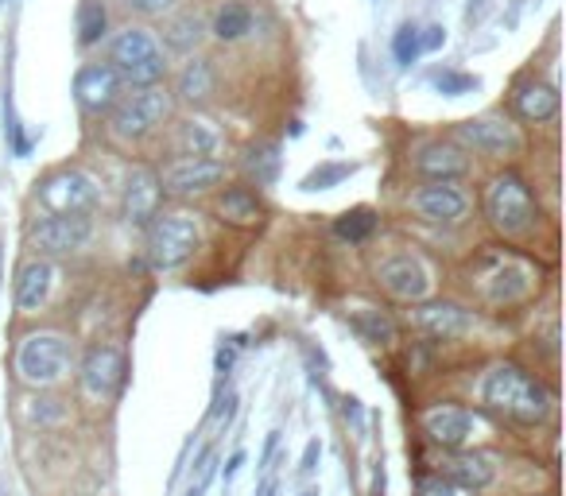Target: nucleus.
<instances>
[{"label":"nucleus","instance_id":"nucleus-1","mask_svg":"<svg viewBox=\"0 0 566 496\" xmlns=\"http://www.w3.org/2000/svg\"><path fill=\"white\" fill-rule=\"evenodd\" d=\"M485 403H488V408H497L500 415H508V419L527 423V427L543 423L547 411H551L547 388L539 384L532 372H524L520 364H497V369L488 372Z\"/></svg>","mask_w":566,"mask_h":496},{"label":"nucleus","instance_id":"nucleus-2","mask_svg":"<svg viewBox=\"0 0 566 496\" xmlns=\"http://www.w3.org/2000/svg\"><path fill=\"white\" fill-rule=\"evenodd\" d=\"M109 67L121 74V82L128 86H160L167 74L163 47L156 43V35L144 28H124L109 47Z\"/></svg>","mask_w":566,"mask_h":496},{"label":"nucleus","instance_id":"nucleus-3","mask_svg":"<svg viewBox=\"0 0 566 496\" xmlns=\"http://www.w3.org/2000/svg\"><path fill=\"white\" fill-rule=\"evenodd\" d=\"M485 214L488 221L505 233V237H520V233H527L535 225V198H532V187L520 179V175H512L505 171L500 179L488 182V190H485Z\"/></svg>","mask_w":566,"mask_h":496},{"label":"nucleus","instance_id":"nucleus-4","mask_svg":"<svg viewBox=\"0 0 566 496\" xmlns=\"http://www.w3.org/2000/svg\"><path fill=\"white\" fill-rule=\"evenodd\" d=\"M198 248V221L190 214H163L151 217L148 229V260L151 268L171 271L178 264H187Z\"/></svg>","mask_w":566,"mask_h":496},{"label":"nucleus","instance_id":"nucleus-5","mask_svg":"<svg viewBox=\"0 0 566 496\" xmlns=\"http://www.w3.org/2000/svg\"><path fill=\"white\" fill-rule=\"evenodd\" d=\"M171 116V97L160 86H136V94L113 106V133L121 140H144Z\"/></svg>","mask_w":566,"mask_h":496},{"label":"nucleus","instance_id":"nucleus-6","mask_svg":"<svg viewBox=\"0 0 566 496\" xmlns=\"http://www.w3.org/2000/svg\"><path fill=\"white\" fill-rule=\"evenodd\" d=\"M67 364H70V342L62 334H32V337H23V345L16 354L20 381L35 384V388L62 381Z\"/></svg>","mask_w":566,"mask_h":496},{"label":"nucleus","instance_id":"nucleus-7","mask_svg":"<svg viewBox=\"0 0 566 496\" xmlns=\"http://www.w3.org/2000/svg\"><path fill=\"white\" fill-rule=\"evenodd\" d=\"M35 194H40V202L50 214H86L97 198V187H94V179L82 171H55L50 179L40 182Z\"/></svg>","mask_w":566,"mask_h":496},{"label":"nucleus","instance_id":"nucleus-8","mask_svg":"<svg viewBox=\"0 0 566 496\" xmlns=\"http://www.w3.org/2000/svg\"><path fill=\"white\" fill-rule=\"evenodd\" d=\"M121 74L109 67V62H86V67L74 74V97L86 113H109L121 101Z\"/></svg>","mask_w":566,"mask_h":496},{"label":"nucleus","instance_id":"nucleus-9","mask_svg":"<svg viewBox=\"0 0 566 496\" xmlns=\"http://www.w3.org/2000/svg\"><path fill=\"white\" fill-rule=\"evenodd\" d=\"M160 202H163V182L151 167H132L124 179V194H121V206H124V221L128 225H151V217L160 214Z\"/></svg>","mask_w":566,"mask_h":496},{"label":"nucleus","instance_id":"nucleus-10","mask_svg":"<svg viewBox=\"0 0 566 496\" xmlns=\"http://www.w3.org/2000/svg\"><path fill=\"white\" fill-rule=\"evenodd\" d=\"M35 244L43 248V253H78V248L89 244V237H94V221H89L86 214H50L47 221H40L35 225Z\"/></svg>","mask_w":566,"mask_h":496},{"label":"nucleus","instance_id":"nucleus-11","mask_svg":"<svg viewBox=\"0 0 566 496\" xmlns=\"http://www.w3.org/2000/svg\"><path fill=\"white\" fill-rule=\"evenodd\" d=\"M411 206H415L419 217L434 221V225H454V221L466 217L470 202L458 187H450V179H434L431 187H419L411 194Z\"/></svg>","mask_w":566,"mask_h":496},{"label":"nucleus","instance_id":"nucleus-12","mask_svg":"<svg viewBox=\"0 0 566 496\" xmlns=\"http://www.w3.org/2000/svg\"><path fill=\"white\" fill-rule=\"evenodd\" d=\"M458 140L485 155H516L520 152V133L505 116H478V121L458 124Z\"/></svg>","mask_w":566,"mask_h":496},{"label":"nucleus","instance_id":"nucleus-13","mask_svg":"<svg viewBox=\"0 0 566 496\" xmlns=\"http://www.w3.org/2000/svg\"><path fill=\"white\" fill-rule=\"evenodd\" d=\"M225 179V167L217 163V160H198V155H183V160H175L171 167L163 171V190H171V194H202V190H210L217 187V182Z\"/></svg>","mask_w":566,"mask_h":496},{"label":"nucleus","instance_id":"nucleus-14","mask_svg":"<svg viewBox=\"0 0 566 496\" xmlns=\"http://www.w3.org/2000/svg\"><path fill=\"white\" fill-rule=\"evenodd\" d=\"M124 384V354L117 345H94L82 361V388L89 396H113Z\"/></svg>","mask_w":566,"mask_h":496},{"label":"nucleus","instance_id":"nucleus-15","mask_svg":"<svg viewBox=\"0 0 566 496\" xmlns=\"http://www.w3.org/2000/svg\"><path fill=\"white\" fill-rule=\"evenodd\" d=\"M377 280L384 283V291L404 299V303H419V299L427 295V287H431L427 268H423L415 256H396V260H388V264H380Z\"/></svg>","mask_w":566,"mask_h":496},{"label":"nucleus","instance_id":"nucleus-16","mask_svg":"<svg viewBox=\"0 0 566 496\" xmlns=\"http://www.w3.org/2000/svg\"><path fill=\"white\" fill-rule=\"evenodd\" d=\"M415 326L431 337H443V342H454V337L473 330V315L461 310L458 303H423L415 310Z\"/></svg>","mask_w":566,"mask_h":496},{"label":"nucleus","instance_id":"nucleus-17","mask_svg":"<svg viewBox=\"0 0 566 496\" xmlns=\"http://www.w3.org/2000/svg\"><path fill=\"white\" fill-rule=\"evenodd\" d=\"M493 477H497V465H493V454H485V450H466L446 462V481L458 489L478 492L485 485H493Z\"/></svg>","mask_w":566,"mask_h":496},{"label":"nucleus","instance_id":"nucleus-18","mask_svg":"<svg viewBox=\"0 0 566 496\" xmlns=\"http://www.w3.org/2000/svg\"><path fill=\"white\" fill-rule=\"evenodd\" d=\"M512 106L524 121H551V116L559 113V94L555 86H543V82H520L516 94H512Z\"/></svg>","mask_w":566,"mask_h":496},{"label":"nucleus","instance_id":"nucleus-19","mask_svg":"<svg viewBox=\"0 0 566 496\" xmlns=\"http://www.w3.org/2000/svg\"><path fill=\"white\" fill-rule=\"evenodd\" d=\"M470 430H473V415L461 408H439L427 415V435L446 450H458L470 438Z\"/></svg>","mask_w":566,"mask_h":496},{"label":"nucleus","instance_id":"nucleus-20","mask_svg":"<svg viewBox=\"0 0 566 496\" xmlns=\"http://www.w3.org/2000/svg\"><path fill=\"white\" fill-rule=\"evenodd\" d=\"M415 167H419L423 175H431V179H458V175L470 171V160L454 148V143L434 140V143H427V148L419 152Z\"/></svg>","mask_w":566,"mask_h":496},{"label":"nucleus","instance_id":"nucleus-21","mask_svg":"<svg viewBox=\"0 0 566 496\" xmlns=\"http://www.w3.org/2000/svg\"><path fill=\"white\" fill-rule=\"evenodd\" d=\"M217 89V70L210 59H190L183 70H178V82H175V94L198 106V101H210Z\"/></svg>","mask_w":566,"mask_h":496},{"label":"nucleus","instance_id":"nucleus-22","mask_svg":"<svg viewBox=\"0 0 566 496\" xmlns=\"http://www.w3.org/2000/svg\"><path fill=\"white\" fill-rule=\"evenodd\" d=\"M50 280H55V268H50L47 260H32L16 280V307L20 310H40L47 303V295H50Z\"/></svg>","mask_w":566,"mask_h":496},{"label":"nucleus","instance_id":"nucleus-23","mask_svg":"<svg viewBox=\"0 0 566 496\" xmlns=\"http://www.w3.org/2000/svg\"><path fill=\"white\" fill-rule=\"evenodd\" d=\"M202 39H205V20L198 12H178V16L163 23V47L175 51V55H190Z\"/></svg>","mask_w":566,"mask_h":496},{"label":"nucleus","instance_id":"nucleus-24","mask_svg":"<svg viewBox=\"0 0 566 496\" xmlns=\"http://www.w3.org/2000/svg\"><path fill=\"white\" fill-rule=\"evenodd\" d=\"M175 148H178V155H198V160H205V155H214L217 148H222V133H217L210 121H198V116H190V121L178 124Z\"/></svg>","mask_w":566,"mask_h":496},{"label":"nucleus","instance_id":"nucleus-25","mask_svg":"<svg viewBox=\"0 0 566 496\" xmlns=\"http://www.w3.org/2000/svg\"><path fill=\"white\" fill-rule=\"evenodd\" d=\"M488 264L497 268L493 276H488L493 283H485V291L493 303H512V299H520L527 291V271L520 264H512L505 256H488Z\"/></svg>","mask_w":566,"mask_h":496},{"label":"nucleus","instance_id":"nucleus-26","mask_svg":"<svg viewBox=\"0 0 566 496\" xmlns=\"http://www.w3.org/2000/svg\"><path fill=\"white\" fill-rule=\"evenodd\" d=\"M252 8L249 5H241V0H229V5L217 8V16H214V35L222 39V43H237V39H244L252 32Z\"/></svg>","mask_w":566,"mask_h":496},{"label":"nucleus","instance_id":"nucleus-27","mask_svg":"<svg viewBox=\"0 0 566 496\" xmlns=\"http://www.w3.org/2000/svg\"><path fill=\"white\" fill-rule=\"evenodd\" d=\"M217 210H222L225 221H233V225H252V221H260L264 206L249 187H229L222 194V202H217Z\"/></svg>","mask_w":566,"mask_h":496},{"label":"nucleus","instance_id":"nucleus-28","mask_svg":"<svg viewBox=\"0 0 566 496\" xmlns=\"http://www.w3.org/2000/svg\"><path fill=\"white\" fill-rule=\"evenodd\" d=\"M279 167H283V155L276 143H252L244 152V171H249V179H256V187H272L279 179Z\"/></svg>","mask_w":566,"mask_h":496},{"label":"nucleus","instance_id":"nucleus-29","mask_svg":"<svg viewBox=\"0 0 566 496\" xmlns=\"http://www.w3.org/2000/svg\"><path fill=\"white\" fill-rule=\"evenodd\" d=\"M350 326L369 345H392L396 342V322L384 315V310H357V315H350Z\"/></svg>","mask_w":566,"mask_h":496},{"label":"nucleus","instance_id":"nucleus-30","mask_svg":"<svg viewBox=\"0 0 566 496\" xmlns=\"http://www.w3.org/2000/svg\"><path fill=\"white\" fill-rule=\"evenodd\" d=\"M105 28H109V8H105V0H82V5H78V43H82V47L101 43Z\"/></svg>","mask_w":566,"mask_h":496},{"label":"nucleus","instance_id":"nucleus-31","mask_svg":"<svg viewBox=\"0 0 566 496\" xmlns=\"http://www.w3.org/2000/svg\"><path fill=\"white\" fill-rule=\"evenodd\" d=\"M333 233H338L342 241H350V244H361L377 233V214H372L369 206H357V210L342 214L338 221H333Z\"/></svg>","mask_w":566,"mask_h":496},{"label":"nucleus","instance_id":"nucleus-32","mask_svg":"<svg viewBox=\"0 0 566 496\" xmlns=\"http://www.w3.org/2000/svg\"><path fill=\"white\" fill-rule=\"evenodd\" d=\"M357 171V163H318L315 171H306V179L299 182L303 190H330V187H338V182H345Z\"/></svg>","mask_w":566,"mask_h":496},{"label":"nucleus","instance_id":"nucleus-33","mask_svg":"<svg viewBox=\"0 0 566 496\" xmlns=\"http://www.w3.org/2000/svg\"><path fill=\"white\" fill-rule=\"evenodd\" d=\"M431 86L439 89L443 97H466V94H473L481 82L473 74H466V70H450V67H443V70H434L431 74Z\"/></svg>","mask_w":566,"mask_h":496},{"label":"nucleus","instance_id":"nucleus-34","mask_svg":"<svg viewBox=\"0 0 566 496\" xmlns=\"http://www.w3.org/2000/svg\"><path fill=\"white\" fill-rule=\"evenodd\" d=\"M392 55H396V67H411L423 51H419V28L415 23H400L392 35Z\"/></svg>","mask_w":566,"mask_h":496},{"label":"nucleus","instance_id":"nucleus-35","mask_svg":"<svg viewBox=\"0 0 566 496\" xmlns=\"http://www.w3.org/2000/svg\"><path fill=\"white\" fill-rule=\"evenodd\" d=\"M62 415H67V408H62L59 400H32L28 403V419L32 423H59Z\"/></svg>","mask_w":566,"mask_h":496},{"label":"nucleus","instance_id":"nucleus-36","mask_svg":"<svg viewBox=\"0 0 566 496\" xmlns=\"http://www.w3.org/2000/svg\"><path fill=\"white\" fill-rule=\"evenodd\" d=\"M210 477H214V450H205L202 458H198V473H195V481H190L187 496H205V485H210Z\"/></svg>","mask_w":566,"mask_h":496},{"label":"nucleus","instance_id":"nucleus-37","mask_svg":"<svg viewBox=\"0 0 566 496\" xmlns=\"http://www.w3.org/2000/svg\"><path fill=\"white\" fill-rule=\"evenodd\" d=\"M419 496H454V485L446 477H423L419 481Z\"/></svg>","mask_w":566,"mask_h":496},{"label":"nucleus","instance_id":"nucleus-38","mask_svg":"<svg viewBox=\"0 0 566 496\" xmlns=\"http://www.w3.org/2000/svg\"><path fill=\"white\" fill-rule=\"evenodd\" d=\"M443 43H446L443 23H431V28H423V32H419V51H439Z\"/></svg>","mask_w":566,"mask_h":496},{"label":"nucleus","instance_id":"nucleus-39","mask_svg":"<svg viewBox=\"0 0 566 496\" xmlns=\"http://www.w3.org/2000/svg\"><path fill=\"white\" fill-rule=\"evenodd\" d=\"M128 8H136V12H144V16H160V12H167L171 5H178V0H124Z\"/></svg>","mask_w":566,"mask_h":496},{"label":"nucleus","instance_id":"nucleus-40","mask_svg":"<svg viewBox=\"0 0 566 496\" xmlns=\"http://www.w3.org/2000/svg\"><path fill=\"white\" fill-rule=\"evenodd\" d=\"M318 454H323V446H318V442H311V446L303 450V465H299V473H315V465H318Z\"/></svg>","mask_w":566,"mask_h":496},{"label":"nucleus","instance_id":"nucleus-41","mask_svg":"<svg viewBox=\"0 0 566 496\" xmlns=\"http://www.w3.org/2000/svg\"><path fill=\"white\" fill-rule=\"evenodd\" d=\"M241 465H244V454L237 450V454H233V458H229V465H225V481H233V477H237V469H241Z\"/></svg>","mask_w":566,"mask_h":496},{"label":"nucleus","instance_id":"nucleus-42","mask_svg":"<svg viewBox=\"0 0 566 496\" xmlns=\"http://www.w3.org/2000/svg\"><path fill=\"white\" fill-rule=\"evenodd\" d=\"M481 12H485V0H470V8H466V20L473 23V20L481 16Z\"/></svg>","mask_w":566,"mask_h":496},{"label":"nucleus","instance_id":"nucleus-43","mask_svg":"<svg viewBox=\"0 0 566 496\" xmlns=\"http://www.w3.org/2000/svg\"><path fill=\"white\" fill-rule=\"evenodd\" d=\"M345 415H353V419H357V415H361V403H357V400H345Z\"/></svg>","mask_w":566,"mask_h":496},{"label":"nucleus","instance_id":"nucleus-44","mask_svg":"<svg viewBox=\"0 0 566 496\" xmlns=\"http://www.w3.org/2000/svg\"><path fill=\"white\" fill-rule=\"evenodd\" d=\"M260 496H276V481H268V485L260 489Z\"/></svg>","mask_w":566,"mask_h":496},{"label":"nucleus","instance_id":"nucleus-45","mask_svg":"<svg viewBox=\"0 0 566 496\" xmlns=\"http://www.w3.org/2000/svg\"><path fill=\"white\" fill-rule=\"evenodd\" d=\"M306 496H318V492H306Z\"/></svg>","mask_w":566,"mask_h":496}]
</instances>
